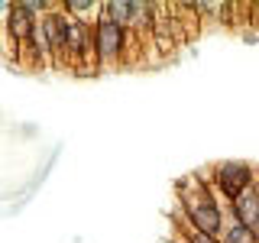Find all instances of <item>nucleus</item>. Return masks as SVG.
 Segmentation results:
<instances>
[{
	"instance_id": "1",
	"label": "nucleus",
	"mask_w": 259,
	"mask_h": 243,
	"mask_svg": "<svg viewBox=\"0 0 259 243\" xmlns=\"http://www.w3.org/2000/svg\"><path fill=\"white\" fill-rule=\"evenodd\" d=\"M178 214L188 221L194 230L207 233V237H221L224 217H227V201L210 188L207 175H188L185 182H178Z\"/></svg>"
},
{
	"instance_id": "2",
	"label": "nucleus",
	"mask_w": 259,
	"mask_h": 243,
	"mask_svg": "<svg viewBox=\"0 0 259 243\" xmlns=\"http://www.w3.org/2000/svg\"><path fill=\"white\" fill-rule=\"evenodd\" d=\"M207 182H210V188L230 205L237 194H243L249 185L259 182V172H256L253 162H246V159H221L207 169Z\"/></svg>"
},
{
	"instance_id": "3",
	"label": "nucleus",
	"mask_w": 259,
	"mask_h": 243,
	"mask_svg": "<svg viewBox=\"0 0 259 243\" xmlns=\"http://www.w3.org/2000/svg\"><path fill=\"white\" fill-rule=\"evenodd\" d=\"M94 55H97V71H113L126 65V29L113 26L104 16L94 20Z\"/></svg>"
},
{
	"instance_id": "4",
	"label": "nucleus",
	"mask_w": 259,
	"mask_h": 243,
	"mask_svg": "<svg viewBox=\"0 0 259 243\" xmlns=\"http://www.w3.org/2000/svg\"><path fill=\"white\" fill-rule=\"evenodd\" d=\"M32 26H36V16L23 7V0L13 4L10 13H7V20H4V39H7V46H10L13 55H16V49L26 43V36L32 32Z\"/></svg>"
},
{
	"instance_id": "5",
	"label": "nucleus",
	"mask_w": 259,
	"mask_h": 243,
	"mask_svg": "<svg viewBox=\"0 0 259 243\" xmlns=\"http://www.w3.org/2000/svg\"><path fill=\"white\" fill-rule=\"evenodd\" d=\"M227 211H230L233 221H240L243 227H249V230L259 233V182L249 185L243 194H237V198L227 205Z\"/></svg>"
},
{
	"instance_id": "6",
	"label": "nucleus",
	"mask_w": 259,
	"mask_h": 243,
	"mask_svg": "<svg viewBox=\"0 0 259 243\" xmlns=\"http://www.w3.org/2000/svg\"><path fill=\"white\" fill-rule=\"evenodd\" d=\"M217 240H221V243H259V233L249 230V227H243L240 221H233L230 211H227L224 230H221V237H217Z\"/></svg>"
},
{
	"instance_id": "7",
	"label": "nucleus",
	"mask_w": 259,
	"mask_h": 243,
	"mask_svg": "<svg viewBox=\"0 0 259 243\" xmlns=\"http://www.w3.org/2000/svg\"><path fill=\"white\" fill-rule=\"evenodd\" d=\"M62 10L68 13L71 20H81V23H91V26H94V20L101 16L104 4H97V0H65Z\"/></svg>"
},
{
	"instance_id": "8",
	"label": "nucleus",
	"mask_w": 259,
	"mask_h": 243,
	"mask_svg": "<svg viewBox=\"0 0 259 243\" xmlns=\"http://www.w3.org/2000/svg\"><path fill=\"white\" fill-rule=\"evenodd\" d=\"M104 16L120 29H130V20H133V0H107L104 4Z\"/></svg>"
},
{
	"instance_id": "9",
	"label": "nucleus",
	"mask_w": 259,
	"mask_h": 243,
	"mask_svg": "<svg viewBox=\"0 0 259 243\" xmlns=\"http://www.w3.org/2000/svg\"><path fill=\"white\" fill-rule=\"evenodd\" d=\"M10 7H13V4H7V0H0V26H4V20H7V13H10Z\"/></svg>"
},
{
	"instance_id": "10",
	"label": "nucleus",
	"mask_w": 259,
	"mask_h": 243,
	"mask_svg": "<svg viewBox=\"0 0 259 243\" xmlns=\"http://www.w3.org/2000/svg\"><path fill=\"white\" fill-rule=\"evenodd\" d=\"M159 243H178V240H172V237H165V240H159Z\"/></svg>"
}]
</instances>
